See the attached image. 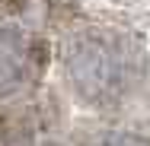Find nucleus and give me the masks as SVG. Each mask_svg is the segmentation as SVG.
I'll return each instance as SVG.
<instances>
[{
  "label": "nucleus",
  "instance_id": "nucleus-1",
  "mask_svg": "<svg viewBox=\"0 0 150 146\" xmlns=\"http://www.w3.org/2000/svg\"><path fill=\"white\" fill-rule=\"evenodd\" d=\"M48 32L58 92L83 117L121 121L147 92L150 57L131 26L93 13H64Z\"/></svg>",
  "mask_w": 150,
  "mask_h": 146
},
{
  "label": "nucleus",
  "instance_id": "nucleus-2",
  "mask_svg": "<svg viewBox=\"0 0 150 146\" xmlns=\"http://www.w3.org/2000/svg\"><path fill=\"white\" fill-rule=\"evenodd\" d=\"M51 32L0 10V105L29 102L48 89Z\"/></svg>",
  "mask_w": 150,
  "mask_h": 146
},
{
  "label": "nucleus",
  "instance_id": "nucleus-3",
  "mask_svg": "<svg viewBox=\"0 0 150 146\" xmlns=\"http://www.w3.org/2000/svg\"><path fill=\"white\" fill-rule=\"evenodd\" d=\"M70 146H150V133L134 124L109 117H77L70 127Z\"/></svg>",
  "mask_w": 150,
  "mask_h": 146
},
{
  "label": "nucleus",
  "instance_id": "nucleus-4",
  "mask_svg": "<svg viewBox=\"0 0 150 146\" xmlns=\"http://www.w3.org/2000/svg\"><path fill=\"white\" fill-rule=\"evenodd\" d=\"M32 146H70V137L61 133V130H54V133H45L42 140H35Z\"/></svg>",
  "mask_w": 150,
  "mask_h": 146
},
{
  "label": "nucleus",
  "instance_id": "nucleus-5",
  "mask_svg": "<svg viewBox=\"0 0 150 146\" xmlns=\"http://www.w3.org/2000/svg\"><path fill=\"white\" fill-rule=\"evenodd\" d=\"M102 3H109V6H121V10H125V6H141L144 0H102Z\"/></svg>",
  "mask_w": 150,
  "mask_h": 146
}]
</instances>
